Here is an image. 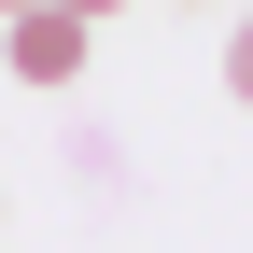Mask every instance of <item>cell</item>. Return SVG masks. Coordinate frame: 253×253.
<instances>
[{
    "instance_id": "cell-1",
    "label": "cell",
    "mask_w": 253,
    "mask_h": 253,
    "mask_svg": "<svg viewBox=\"0 0 253 253\" xmlns=\"http://www.w3.org/2000/svg\"><path fill=\"white\" fill-rule=\"evenodd\" d=\"M84 42H99V28H71L56 0H28V14H0V56H14V84H71V71H84Z\"/></svg>"
},
{
    "instance_id": "cell-2",
    "label": "cell",
    "mask_w": 253,
    "mask_h": 253,
    "mask_svg": "<svg viewBox=\"0 0 253 253\" xmlns=\"http://www.w3.org/2000/svg\"><path fill=\"white\" fill-rule=\"evenodd\" d=\"M225 84H239V99H253V14L225 28Z\"/></svg>"
},
{
    "instance_id": "cell-3",
    "label": "cell",
    "mask_w": 253,
    "mask_h": 253,
    "mask_svg": "<svg viewBox=\"0 0 253 253\" xmlns=\"http://www.w3.org/2000/svg\"><path fill=\"white\" fill-rule=\"evenodd\" d=\"M56 14H71V28H99V14H113V0H56Z\"/></svg>"
},
{
    "instance_id": "cell-4",
    "label": "cell",
    "mask_w": 253,
    "mask_h": 253,
    "mask_svg": "<svg viewBox=\"0 0 253 253\" xmlns=\"http://www.w3.org/2000/svg\"><path fill=\"white\" fill-rule=\"evenodd\" d=\"M0 14H28V0H0Z\"/></svg>"
}]
</instances>
